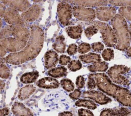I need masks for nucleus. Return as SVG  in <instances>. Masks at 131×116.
<instances>
[{
  "label": "nucleus",
  "instance_id": "f257e3e1",
  "mask_svg": "<svg viewBox=\"0 0 131 116\" xmlns=\"http://www.w3.org/2000/svg\"><path fill=\"white\" fill-rule=\"evenodd\" d=\"M44 41L42 29L37 25L30 27V36L26 47L18 52L12 53L4 58L5 62L18 65L36 58L41 51Z\"/></svg>",
  "mask_w": 131,
  "mask_h": 116
},
{
  "label": "nucleus",
  "instance_id": "f03ea898",
  "mask_svg": "<svg viewBox=\"0 0 131 116\" xmlns=\"http://www.w3.org/2000/svg\"><path fill=\"white\" fill-rule=\"evenodd\" d=\"M95 80L96 86L102 92L112 97L123 106L131 108V91L112 82L104 73L90 75Z\"/></svg>",
  "mask_w": 131,
  "mask_h": 116
},
{
  "label": "nucleus",
  "instance_id": "7ed1b4c3",
  "mask_svg": "<svg viewBox=\"0 0 131 116\" xmlns=\"http://www.w3.org/2000/svg\"><path fill=\"white\" fill-rule=\"evenodd\" d=\"M111 24L117 40L115 48L122 51H126L130 46V38L125 19L119 14H117L111 19Z\"/></svg>",
  "mask_w": 131,
  "mask_h": 116
},
{
  "label": "nucleus",
  "instance_id": "20e7f679",
  "mask_svg": "<svg viewBox=\"0 0 131 116\" xmlns=\"http://www.w3.org/2000/svg\"><path fill=\"white\" fill-rule=\"evenodd\" d=\"M92 23L101 33L105 45L108 47H115L117 40L112 27L107 23L100 21H93Z\"/></svg>",
  "mask_w": 131,
  "mask_h": 116
},
{
  "label": "nucleus",
  "instance_id": "39448f33",
  "mask_svg": "<svg viewBox=\"0 0 131 116\" xmlns=\"http://www.w3.org/2000/svg\"><path fill=\"white\" fill-rule=\"evenodd\" d=\"M130 68L124 65H114L107 71V74L111 81L117 84L127 86L129 84V80L124 75L130 71Z\"/></svg>",
  "mask_w": 131,
  "mask_h": 116
},
{
  "label": "nucleus",
  "instance_id": "423d86ee",
  "mask_svg": "<svg viewBox=\"0 0 131 116\" xmlns=\"http://www.w3.org/2000/svg\"><path fill=\"white\" fill-rule=\"evenodd\" d=\"M57 14L58 20L62 26L65 27L71 24L72 9L68 3L62 1L58 4Z\"/></svg>",
  "mask_w": 131,
  "mask_h": 116
},
{
  "label": "nucleus",
  "instance_id": "0eeeda50",
  "mask_svg": "<svg viewBox=\"0 0 131 116\" xmlns=\"http://www.w3.org/2000/svg\"><path fill=\"white\" fill-rule=\"evenodd\" d=\"M72 13L75 18L83 21H93L96 17V13L94 9L79 6L73 7Z\"/></svg>",
  "mask_w": 131,
  "mask_h": 116
},
{
  "label": "nucleus",
  "instance_id": "6e6552de",
  "mask_svg": "<svg viewBox=\"0 0 131 116\" xmlns=\"http://www.w3.org/2000/svg\"><path fill=\"white\" fill-rule=\"evenodd\" d=\"M4 18L5 21L10 25L21 27L28 26L27 22L22 18L18 12L10 7L6 8Z\"/></svg>",
  "mask_w": 131,
  "mask_h": 116
},
{
  "label": "nucleus",
  "instance_id": "1a4fd4ad",
  "mask_svg": "<svg viewBox=\"0 0 131 116\" xmlns=\"http://www.w3.org/2000/svg\"><path fill=\"white\" fill-rule=\"evenodd\" d=\"M0 43L7 52L15 53L22 50L26 47L27 42L10 37L0 40Z\"/></svg>",
  "mask_w": 131,
  "mask_h": 116
},
{
  "label": "nucleus",
  "instance_id": "9d476101",
  "mask_svg": "<svg viewBox=\"0 0 131 116\" xmlns=\"http://www.w3.org/2000/svg\"><path fill=\"white\" fill-rule=\"evenodd\" d=\"M82 97L90 99L100 105L106 104L112 101V99L101 91L95 90H89L84 91Z\"/></svg>",
  "mask_w": 131,
  "mask_h": 116
},
{
  "label": "nucleus",
  "instance_id": "9b49d317",
  "mask_svg": "<svg viewBox=\"0 0 131 116\" xmlns=\"http://www.w3.org/2000/svg\"><path fill=\"white\" fill-rule=\"evenodd\" d=\"M97 18L103 21H108L116 15V10L113 7H100L96 9Z\"/></svg>",
  "mask_w": 131,
  "mask_h": 116
},
{
  "label": "nucleus",
  "instance_id": "f8f14e48",
  "mask_svg": "<svg viewBox=\"0 0 131 116\" xmlns=\"http://www.w3.org/2000/svg\"><path fill=\"white\" fill-rule=\"evenodd\" d=\"M40 10L41 8L39 5L33 4L23 12L21 14V16L27 22H33L38 18L40 13Z\"/></svg>",
  "mask_w": 131,
  "mask_h": 116
},
{
  "label": "nucleus",
  "instance_id": "ddd939ff",
  "mask_svg": "<svg viewBox=\"0 0 131 116\" xmlns=\"http://www.w3.org/2000/svg\"><path fill=\"white\" fill-rule=\"evenodd\" d=\"M30 36V31H29L27 28L11 25L10 37L17 38L21 41L28 42Z\"/></svg>",
  "mask_w": 131,
  "mask_h": 116
},
{
  "label": "nucleus",
  "instance_id": "4468645a",
  "mask_svg": "<svg viewBox=\"0 0 131 116\" xmlns=\"http://www.w3.org/2000/svg\"><path fill=\"white\" fill-rule=\"evenodd\" d=\"M38 87L45 89H54L58 88L59 86V82L56 79L47 77L38 80L36 82Z\"/></svg>",
  "mask_w": 131,
  "mask_h": 116
},
{
  "label": "nucleus",
  "instance_id": "2eb2a0df",
  "mask_svg": "<svg viewBox=\"0 0 131 116\" xmlns=\"http://www.w3.org/2000/svg\"><path fill=\"white\" fill-rule=\"evenodd\" d=\"M11 110L15 116H33L30 109L19 102H15L13 103Z\"/></svg>",
  "mask_w": 131,
  "mask_h": 116
},
{
  "label": "nucleus",
  "instance_id": "dca6fc26",
  "mask_svg": "<svg viewBox=\"0 0 131 116\" xmlns=\"http://www.w3.org/2000/svg\"><path fill=\"white\" fill-rule=\"evenodd\" d=\"M3 3L17 11H25L29 8L30 3L28 1H2Z\"/></svg>",
  "mask_w": 131,
  "mask_h": 116
},
{
  "label": "nucleus",
  "instance_id": "f3484780",
  "mask_svg": "<svg viewBox=\"0 0 131 116\" xmlns=\"http://www.w3.org/2000/svg\"><path fill=\"white\" fill-rule=\"evenodd\" d=\"M45 67L47 69L55 67L58 61V55L53 50H49L45 54Z\"/></svg>",
  "mask_w": 131,
  "mask_h": 116
},
{
  "label": "nucleus",
  "instance_id": "a211bd4d",
  "mask_svg": "<svg viewBox=\"0 0 131 116\" xmlns=\"http://www.w3.org/2000/svg\"><path fill=\"white\" fill-rule=\"evenodd\" d=\"M72 4L82 7H104L108 4L107 1H66Z\"/></svg>",
  "mask_w": 131,
  "mask_h": 116
},
{
  "label": "nucleus",
  "instance_id": "6ab92c4d",
  "mask_svg": "<svg viewBox=\"0 0 131 116\" xmlns=\"http://www.w3.org/2000/svg\"><path fill=\"white\" fill-rule=\"evenodd\" d=\"M35 90L36 88L33 85H27L19 90L18 94V98L20 100H26L35 92Z\"/></svg>",
  "mask_w": 131,
  "mask_h": 116
},
{
  "label": "nucleus",
  "instance_id": "aec40b11",
  "mask_svg": "<svg viewBox=\"0 0 131 116\" xmlns=\"http://www.w3.org/2000/svg\"><path fill=\"white\" fill-rule=\"evenodd\" d=\"M66 31L70 37L74 39H77L81 37L82 27L80 25L70 26L66 28Z\"/></svg>",
  "mask_w": 131,
  "mask_h": 116
},
{
  "label": "nucleus",
  "instance_id": "412c9836",
  "mask_svg": "<svg viewBox=\"0 0 131 116\" xmlns=\"http://www.w3.org/2000/svg\"><path fill=\"white\" fill-rule=\"evenodd\" d=\"M79 58L81 61L85 63H94L101 61L100 55L94 53H89L88 54L80 55Z\"/></svg>",
  "mask_w": 131,
  "mask_h": 116
},
{
  "label": "nucleus",
  "instance_id": "4be33fe9",
  "mask_svg": "<svg viewBox=\"0 0 131 116\" xmlns=\"http://www.w3.org/2000/svg\"><path fill=\"white\" fill-rule=\"evenodd\" d=\"M38 76L39 73L37 71L26 73L21 75L20 78V81L24 84H30L34 82Z\"/></svg>",
  "mask_w": 131,
  "mask_h": 116
},
{
  "label": "nucleus",
  "instance_id": "5701e85b",
  "mask_svg": "<svg viewBox=\"0 0 131 116\" xmlns=\"http://www.w3.org/2000/svg\"><path fill=\"white\" fill-rule=\"evenodd\" d=\"M65 38L63 35L57 36L55 42L52 44L53 49L58 53H63L66 49V43L64 42Z\"/></svg>",
  "mask_w": 131,
  "mask_h": 116
},
{
  "label": "nucleus",
  "instance_id": "b1692460",
  "mask_svg": "<svg viewBox=\"0 0 131 116\" xmlns=\"http://www.w3.org/2000/svg\"><path fill=\"white\" fill-rule=\"evenodd\" d=\"M48 74L51 77L59 78L67 75V69L64 66H59L51 69L48 72Z\"/></svg>",
  "mask_w": 131,
  "mask_h": 116
},
{
  "label": "nucleus",
  "instance_id": "393cba45",
  "mask_svg": "<svg viewBox=\"0 0 131 116\" xmlns=\"http://www.w3.org/2000/svg\"><path fill=\"white\" fill-rule=\"evenodd\" d=\"M108 63L105 61H100L89 65L88 69L91 72H105L108 69Z\"/></svg>",
  "mask_w": 131,
  "mask_h": 116
},
{
  "label": "nucleus",
  "instance_id": "a878e982",
  "mask_svg": "<svg viewBox=\"0 0 131 116\" xmlns=\"http://www.w3.org/2000/svg\"><path fill=\"white\" fill-rule=\"evenodd\" d=\"M75 105L78 107H84L90 109H95L97 106L92 100L89 99H79L75 103Z\"/></svg>",
  "mask_w": 131,
  "mask_h": 116
},
{
  "label": "nucleus",
  "instance_id": "bb28decb",
  "mask_svg": "<svg viewBox=\"0 0 131 116\" xmlns=\"http://www.w3.org/2000/svg\"><path fill=\"white\" fill-rule=\"evenodd\" d=\"M116 116H131V109L125 107L112 108Z\"/></svg>",
  "mask_w": 131,
  "mask_h": 116
},
{
  "label": "nucleus",
  "instance_id": "cd10ccee",
  "mask_svg": "<svg viewBox=\"0 0 131 116\" xmlns=\"http://www.w3.org/2000/svg\"><path fill=\"white\" fill-rule=\"evenodd\" d=\"M60 84L62 88L68 92H71L74 89L73 82L69 79H62L60 81Z\"/></svg>",
  "mask_w": 131,
  "mask_h": 116
},
{
  "label": "nucleus",
  "instance_id": "c85d7f7f",
  "mask_svg": "<svg viewBox=\"0 0 131 116\" xmlns=\"http://www.w3.org/2000/svg\"><path fill=\"white\" fill-rule=\"evenodd\" d=\"M118 11L119 14L124 19L131 21V7H121Z\"/></svg>",
  "mask_w": 131,
  "mask_h": 116
},
{
  "label": "nucleus",
  "instance_id": "c756f323",
  "mask_svg": "<svg viewBox=\"0 0 131 116\" xmlns=\"http://www.w3.org/2000/svg\"><path fill=\"white\" fill-rule=\"evenodd\" d=\"M68 67L71 71L75 72L81 68L82 64L79 60H73L70 61L68 65Z\"/></svg>",
  "mask_w": 131,
  "mask_h": 116
},
{
  "label": "nucleus",
  "instance_id": "7c9ffc66",
  "mask_svg": "<svg viewBox=\"0 0 131 116\" xmlns=\"http://www.w3.org/2000/svg\"><path fill=\"white\" fill-rule=\"evenodd\" d=\"M10 76V69L5 64H0V78L7 79Z\"/></svg>",
  "mask_w": 131,
  "mask_h": 116
},
{
  "label": "nucleus",
  "instance_id": "2f4dec72",
  "mask_svg": "<svg viewBox=\"0 0 131 116\" xmlns=\"http://www.w3.org/2000/svg\"><path fill=\"white\" fill-rule=\"evenodd\" d=\"M101 55L105 61H110L114 58V51L110 48H107L104 49L102 52Z\"/></svg>",
  "mask_w": 131,
  "mask_h": 116
},
{
  "label": "nucleus",
  "instance_id": "473e14b6",
  "mask_svg": "<svg viewBox=\"0 0 131 116\" xmlns=\"http://www.w3.org/2000/svg\"><path fill=\"white\" fill-rule=\"evenodd\" d=\"M98 29L94 25L91 26L86 28L84 30V34L86 37L88 38L93 36L94 34H96L98 32Z\"/></svg>",
  "mask_w": 131,
  "mask_h": 116
},
{
  "label": "nucleus",
  "instance_id": "72a5a7b5",
  "mask_svg": "<svg viewBox=\"0 0 131 116\" xmlns=\"http://www.w3.org/2000/svg\"><path fill=\"white\" fill-rule=\"evenodd\" d=\"M108 2L116 6L131 7V1H109Z\"/></svg>",
  "mask_w": 131,
  "mask_h": 116
},
{
  "label": "nucleus",
  "instance_id": "f704fd0d",
  "mask_svg": "<svg viewBox=\"0 0 131 116\" xmlns=\"http://www.w3.org/2000/svg\"><path fill=\"white\" fill-rule=\"evenodd\" d=\"M77 49L79 53L85 54L90 51L91 47L90 44L86 42H82L79 45Z\"/></svg>",
  "mask_w": 131,
  "mask_h": 116
},
{
  "label": "nucleus",
  "instance_id": "c9c22d12",
  "mask_svg": "<svg viewBox=\"0 0 131 116\" xmlns=\"http://www.w3.org/2000/svg\"><path fill=\"white\" fill-rule=\"evenodd\" d=\"M92 50L96 52H100L104 49V45L100 42H94L92 44Z\"/></svg>",
  "mask_w": 131,
  "mask_h": 116
},
{
  "label": "nucleus",
  "instance_id": "e433bc0d",
  "mask_svg": "<svg viewBox=\"0 0 131 116\" xmlns=\"http://www.w3.org/2000/svg\"><path fill=\"white\" fill-rule=\"evenodd\" d=\"M85 84V79L82 76H78L76 80V85L77 88L80 89L84 87Z\"/></svg>",
  "mask_w": 131,
  "mask_h": 116
},
{
  "label": "nucleus",
  "instance_id": "4c0bfd02",
  "mask_svg": "<svg viewBox=\"0 0 131 116\" xmlns=\"http://www.w3.org/2000/svg\"><path fill=\"white\" fill-rule=\"evenodd\" d=\"M79 116H94L93 113L89 109L80 108L78 110Z\"/></svg>",
  "mask_w": 131,
  "mask_h": 116
},
{
  "label": "nucleus",
  "instance_id": "58836bf2",
  "mask_svg": "<svg viewBox=\"0 0 131 116\" xmlns=\"http://www.w3.org/2000/svg\"><path fill=\"white\" fill-rule=\"evenodd\" d=\"M59 63L60 64L62 65H66L68 63L71 61V58L69 56L65 55H61L59 57Z\"/></svg>",
  "mask_w": 131,
  "mask_h": 116
},
{
  "label": "nucleus",
  "instance_id": "ea45409f",
  "mask_svg": "<svg viewBox=\"0 0 131 116\" xmlns=\"http://www.w3.org/2000/svg\"><path fill=\"white\" fill-rule=\"evenodd\" d=\"M77 50V46L75 43L69 44L67 49V53L69 55H73L76 53Z\"/></svg>",
  "mask_w": 131,
  "mask_h": 116
},
{
  "label": "nucleus",
  "instance_id": "a19ab883",
  "mask_svg": "<svg viewBox=\"0 0 131 116\" xmlns=\"http://www.w3.org/2000/svg\"><path fill=\"white\" fill-rule=\"evenodd\" d=\"M88 88L90 90H93L96 87V84L94 79L89 75L88 76V81L87 83Z\"/></svg>",
  "mask_w": 131,
  "mask_h": 116
},
{
  "label": "nucleus",
  "instance_id": "79ce46f5",
  "mask_svg": "<svg viewBox=\"0 0 131 116\" xmlns=\"http://www.w3.org/2000/svg\"><path fill=\"white\" fill-rule=\"evenodd\" d=\"M81 94V91L78 89H76L69 94V97L73 100H77L80 97Z\"/></svg>",
  "mask_w": 131,
  "mask_h": 116
},
{
  "label": "nucleus",
  "instance_id": "37998d69",
  "mask_svg": "<svg viewBox=\"0 0 131 116\" xmlns=\"http://www.w3.org/2000/svg\"><path fill=\"white\" fill-rule=\"evenodd\" d=\"M100 116H116L112 108L104 109L101 111Z\"/></svg>",
  "mask_w": 131,
  "mask_h": 116
},
{
  "label": "nucleus",
  "instance_id": "c03bdc74",
  "mask_svg": "<svg viewBox=\"0 0 131 116\" xmlns=\"http://www.w3.org/2000/svg\"><path fill=\"white\" fill-rule=\"evenodd\" d=\"M9 113V110L7 107L0 109V116H6Z\"/></svg>",
  "mask_w": 131,
  "mask_h": 116
},
{
  "label": "nucleus",
  "instance_id": "a18cd8bd",
  "mask_svg": "<svg viewBox=\"0 0 131 116\" xmlns=\"http://www.w3.org/2000/svg\"><path fill=\"white\" fill-rule=\"evenodd\" d=\"M6 7L3 4L0 3V17H3L6 11Z\"/></svg>",
  "mask_w": 131,
  "mask_h": 116
},
{
  "label": "nucleus",
  "instance_id": "49530a36",
  "mask_svg": "<svg viewBox=\"0 0 131 116\" xmlns=\"http://www.w3.org/2000/svg\"><path fill=\"white\" fill-rule=\"evenodd\" d=\"M6 50L0 43V58H2L3 57H4L6 54Z\"/></svg>",
  "mask_w": 131,
  "mask_h": 116
},
{
  "label": "nucleus",
  "instance_id": "de8ad7c7",
  "mask_svg": "<svg viewBox=\"0 0 131 116\" xmlns=\"http://www.w3.org/2000/svg\"><path fill=\"white\" fill-rule=\"evenodd\" d=\"M58 116H73V113L70 111H63L59 113Z\"/></svg>",
  "mask_w": 131,
  "mask_h": 116
},
{
  "label": "nucleus",
  "instance_id": "09e8293b",
  "mask_svg": "<svg viewBox=\"0 0 131 116\" xmlns=\"http://www.w3.org/2000/svg\"><path fill=\"white\" fill-rule=\"evenodd\" d=\"M5 86V82L4 81L1 80H0V91L4 89Z\"/></svg>",
  "mask_w": 131,
  "mask_h": 116
},
{
  "label": "nucleus",
  "instance_id": "8fccbe9b",
  "mask_svg": "<svg viewBox=\"0 0 131 116\" xmlns=\"http://www.w3.org/2000/svg\"><path fill=\"white\" fill-rule=\"evenodd\" d=\"M126 55L129 57H131V47H129L126 50Z\"/></svg>",
  "mask_w": 131,
  "mask_h": 116
},
{
  "label": "nucleus",
  "instance_id": "3c124183",
  "mask_svg": "<svg viewBox=\"0 0 131 116\" xmlns=\"http://www.w3.org/2000/svg\"><path fill=\"white\" fill-rule=\"evenodd\" d=\"M129 38H130V40L131 41V23L129 25Z\"/></svg>",
  "mask_w": 131,
  "mask_h": 116
},
{
  "label": "nucleus",
  "instance_id": "603ef678",
  "mask_svg": "<svg viewBox=\"0 0 131 116\" xmlns=\"http://www.w3.org/2000/svg\"><path fill=\"white\" fill-rule=\"evenodd\" d=\"M5 63L4 58H0V64H3Z\"/></svg>",
  "mask_w": 131,
  "mask_h": 116
},
{
  "label": "nucleus",
  "instance_id": "864d4df0",
  "mask_svg": "<svg viewBox=\"0 0 131 116\" xmlns=\"http://www.w3.org/2000/svg\"><path fill=\"white\" fill-rule=\"evenodd\" d=\"M2 25H3V20H2V19L0 18V30H1V28H2Z\"/></svg>",
  "mask_w": 131,
  "mask_h": 116
}]
</instances>
